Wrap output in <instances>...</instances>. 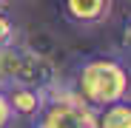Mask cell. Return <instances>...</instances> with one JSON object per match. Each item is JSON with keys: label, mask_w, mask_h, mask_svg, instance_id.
Returning <instances> with one entry per match:
<instances>
[{"label": "cell", "mask_w": 131, "mask_h": 128, "mask_svg": "<svg viewBox=\"0 0 131 128\" xmlns=\"http://www.w3.org/2000/svg\"><path fill=\"white\" fill-rule=\"evenodd\" d=\"M6 91V100L12 105L14 117H23V120H34L46 102V91L43 88H29V85H9Z\"/></svg>", "instance_id": "cell-5"}, {"label": "cell", "mask_w": 131, "mask_h": 128, "mask_svg": "<svg viewBox=\"0 0 131 128\" xmlns=\"http://www.w3.org/2000/svg\"><path fill=\"white\" fill-rule=\"evenodd\" d=\"M69 88L94 111L131 97V66L114 54H91L80 60Z\"/></svg>", "instance_id": "cell-1"}, {"label": "cell", "mask_w": 131, "mask_h": 128, "mask_svg": "<svg viewBox=\"0 0 131 128\" xmlns=\"http://www.w3.org/2000/svg\"><path fill=\"white\" fill-rule=\"evenodd\" d=\"M114 11V0H63V14L71 26L94 29L103 26Z\"/></svg>", "instance_id": "cell-4"}, {"label": "cell", "mask_w": 131, "mask_h": 128, "mask_svg": "<svg viewBox=\"0 0 131 128\" xmlns=\"http://www.w3.org/2000/svg\"><path fill=\"white\" fill-rule=\"evenodd\" d=\"M14 111H12V105H9V100H6V91L0 88V128H12L14 125Z\"/></svg>", "instance_id": "cell-8"}, {"label": "cell", "mask_w": 131, "mask_h": 128, "mask_svg": "<svg viewBox=\"0 0 131 128\" xmlns=\"http://www.w3.org/2000/svg\"><path fill=\"white\" fill-rule=\"evenodd\" d=\"M9 85H29V88L49 91L60 85V74L46 54L14 37L12 43L0 46V88Z\"/></svg>", "instance_id": "cell-2"}, {"label": "cell", "mask_w": 131, "mask_h": 128, "mask_svg": "<svg viewBox=\"0 0 131 128\" xmlns=\"http://www.w3.org/2000/svg\"><path fill=\"white\" fill-rule=\"evenodd\" d=\"M31 128H97V111L69 85H54L46 91V102L31 120Z\"/></svg>", "instance_id": "cell-3"}, {"label": "cell", "mask_w": 131, "mask_h": 128, "mask_svg": "<svg viewBox=\"0 0 131 128\" xmlns=\"http://www.w3.org/2000/svg\"><path fill=\"white\" fill-rule=\"evenodd\" d=\"M125 43H128V49H131V17H128V23H125Z\"/></svg>", "instance_id": "cell-9"}, {"label": "cell", "mask_w": 131, "mask_h": 128, "mask_svg": "<svg viewBox=\"0 0 131 128\" xmlns=\"http://www.w3.org/2000/svg\"><path fill=\"white\" fill-rule=\"evenodd\" d=\"M97 128H131V97L97 111Z\"/></svg>", "instance_id": "cell-6"}, {"label": "cell", "mask_w": 131, "mask_h": 128, "mask_svg": "<svg viewBox=\"0 0 131 128\" xmlns=\"http://www.w3.org/2000/svg\"><path fill=\"white\" fill-rule=\"evenodd\" d=\"M14 37H17V26H14V20L9 17V11L0 9V46L12 43Z\"/></svg>", "instance_id": "cell-7"}, {"label": "cell", "mask_w": 131, "mask_h": 128, "mask_svg": "<svg viewBox=\"0 0 131 128\" xmlns=\"http://www.w3.org/2000/svg\"><path fill=\"white\" fill-rule=\"evenodd\" d=\"M128 3H131V0H128Z\"/></svg>", "instance_id": "cell-10"}]
</instances>
